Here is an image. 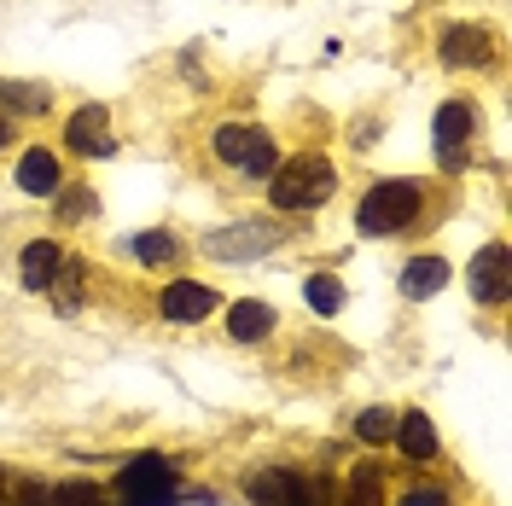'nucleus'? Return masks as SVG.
Here are the masks:
<instances>
[{
    "instance_id": "nucleus-1",
    "label": "nucleus",
    "mask_w": 512,
    "mask_h": 506,
    "mask_svg": "<svg viewBox=\"0 0 512 506\" xmlns=\"http://www.w3.org/2000/svg\"><path fill=\"white\" fill-rule=\"evenodd\" d=\"M332 192H338V169H332V158H320V152H297V158L274 163L268 204H274L280 216H297V210H320Z\"/></svg>"
},
{
    "instance_id": "nucleus-2",
    "label": "nucleus",
    "mask_w": 512,
    "mask_h": 506,
    "mask_svg": "<svg viewBox=\"0 0 512 506\" xmlns=\"http://www.w3.org/2000/svg\"><path fill=\"white\" fill-rule=\"evenodd\" d=\"M419 204H425V187H419V181H379V187H367V198H361L355 227H361L367 239H390V233L414 227Z\"/></svg>"
},
{
    "instance_id": "nucleus-3",
    "label": "nucleus",
    "mask_w": 512,
    "mask_h": 506,
    "mask_svg": "<svg viewBox=\"0 0 512 506\" xmlns=\"http://www.w3.org/2000/svg\"><path fill=\"white\" fill-rule=\"evenodd\" d=\"M210 146H216V158H222L227 169H239V175H274V163H280L268 128H256V123H222Z\"/></svg>"
},
{
    "instance_id": "nucleus-4",
    "label": "nucleus",
    "mask_w": 512,
    "mask_h": 506,
    "mask_svg": "<svg viewBox=\"0 0 512 506\" xmlns=\"http://www.w3.org/2000/svg\"><path fill=\"white\" fill-rule=\"evenodd\" d=\"M280 245H286V227L274 222H227L204 233V256H216V262H256Z\"/></svg>"
},
{
    "instance_id": "nucleus-5",
    "label": "nucleus",
    "mask_w": 512,
    "mask_h": 506,
    "mask_svg": "<svg viewBox=\"0 0 512 506\" xmlns=\"http://www.w3.org/2000/svg\"><path fill=\"white\" fill-rule=\"evenodd\" d=\"M117 495L123 501H152V495H181V489H175V472H169L163 454H134L117 472Z\"/></svg>"
},
{
    "instance_id": "nucleus-6",
    "label": "nucleus",
    "mask_w": 512,
    "mask_h": 506,
    "mask_svg": "<svg viewBox=\"0 0 512 506\" xmlns=\"http://www.w3.org/2000/svg\"><path fill=\"white\" fill-rule=\"evenodd\" d=\"M472 134H478V111H472L466 99H448V105H437V123H431V140H437V152H443V163H460V152L472 146Z\"/></svg>"
},
{
    "instance_id": "nucleus-7",
    "label": "nucleus",
    "mask_w": 512,
    "mask_h": 506,
    "mask_svg": "<svg viewBox=\"0 0 512 506\" xmlns=\"http://www.w3.org/2000/svg\"><path fill=\"white\" fill-rule=\"evenodd\" d=\"M64 146L82 152V158H105V152H117V140H111V111H105V105H82V111L64 123Z\"/></svg>"
},
{
    "instance_id": "nucleus-8",
    "label": "nucleus",
    "mask_w": 512,
    "mask_h": 506,
    "mask_svg": "<svg viewBox=\"0 0 512 506\" xmlns=\"http://www.w3.org/2000/svg\"><path fill=\"white\" fill-rule=\"evenodd\" d=\"M507 245H483L478 256H472V268H466V285H472V297L478 303H507V291H512V280H507Z\"/></svg>"
},
{
    "instance_id": "nucleus-9",
    "label": "nucleus",
    "mask_w": 512,
    "mask_h": 506,
    "mask_svg": "<svg viewBox=\"0 0 512 506\" xmlns=\"http://www.w3.org/2000/svg\"><path fill=\"white\" fill-rule=\"evenodd\" d=\"M437 59L448 70H478V64H489V30L483 24H448L443 41H437Z\"/></svg>"
},
{
    "instance_id": "nucleus-10",
    "label": "nucleus",
    "mask_w": 512,
    "mask_h": 506,
    "mask_svg": "<svg viewBox=\"0 0 512 506\" xmlns=\"http://www.w3.org/2000/svg\"><path fill=\"white\" fill-rule=\"evenodd\" d=\"M158 309H163L169 326H198V320L216 309V291H210V285H192V280H175L158 297Z\"/></svg>"
},
{
    "instance_id": "nucleus-11",
    "label": "nucleus",
    "mask_w": 512,
    "mask_h": 506,
    "mask_svg": "<svg viewBox=\"0 0 512 506\" xmlns=\"http://www.w3.org/2000/svg\"><path fill=\"white\" fill-rule=\"evenodd\" d=\"M64 187V163L47 152V146H30L24 158H18V192H30V198H59Z\"/></svg>"
},
{
    "instance_id": "nucleus-12",
    "label": "nucleus",
    "mask_w": 512,
    "mask_h": 506,
    "mask_svg": "<svg viewBox=\"0 0 512 506\" xmlns=\"http://www.w3.org/2000/svg\"><path fill=\"white\" fill-rule=\"evenodd\" d=\"M303 489H309V477L274 466V472L251 477V506H303Z\"/></svg>"
},
{
    "instance_id": "nucleus-13",
    "label": "nucleus",
    "mask_w": 512,
    "mask_h": 506,
    "mask_svg": "<svg viewBox=\"0 0 512 506\" xmlns=\"http://www.w3.org/2000/svg\"><path fill=\"white\" fill-rule=\"evenodd\" d=\"M18 268H24V285L30 291H53V280H59V268H64V251L53 239H30L24 256H18Z\"/></svg>"
},
{
    "instance_id": "nucleus-14",
    "label": "nucleus",
    "mask_w": 512,
    "mask_h": 506,
    "mask_svg": "<svg viewBox=\"0 0 512 506\" xmlns=\"http://www.w3.org/2000/svg\"><path fill=\"white\" fill-rule=\"evenodd\" d=\"M396 443L414 466H425V460H437V425L425 413H396Z\"/></svg>"
},
{
    "instance_id": "nucleus-15",
    "label": "nucleus",
    "mask_w": 512,
    "mask_h": 506,
    "mask_svg": "<svg viewBox=\"0 0 512 506\" xmlns=\"http://www.w3.org/2000/svg\"><path fill=\"white\" fill-rule=\"evenodd\" d=\"M443 285H448V262L443 256H414V262L402 268V297H414V303L437 297Z\"/></svg>"
},
{
    "instance_id": "nucleus-16",
    "label": "nucleus",
    "mask_w": 512,
    "mask_h": 506,
    "mask_svg": "<svg viewBox=\"0 0 512 506\" xmlns=\"http://www.w3.org/2000/svg\"><path fill=\"white\" fill-rule=\"evenodd\" d=\"M227 332H233L239 344H262V338L274 332V309H268V303H256V297H245V303H233V309H227Z\"/></svg>"
},
{
    "instance_id": "nucleus-17",
    "label": "nucleus",
    "mask_w": 512,
    "mask_h": 506,
    "mask_svg": "<svg viewBox=\"0 0 512 506\" xmlns=\"http://www.w3.org/2000/svg\"><path fill=\"white\" fill-rule=\"evenodd\" d=\"M47 105H53V88H41V82H0V117H6V111H18V117H47Z\"/></svg>"
},
{
    "instance_id": "nucleus-18",
    "label": "nucleus",
    "mask_w": 512,
    "mask_h": 506,
    "mask_svg": "<svg viewBox=\"0 0 512 506\" xmlns=\"http://www.w3.org/2000/svg\"><path fill=\"white\" fill-rule=\"evenodd\" d=\"M384 501V472L379 460H361L350 472V489H344V506H379Z\"/></svg>"
},
{
    "instance_id": "nucleus-19",
    "label": "nucleus",
    "mask_w": 512,
    "mask_h": 506,
    "mask_svg": "<svg viewBox=\"0 0 512 506\" xmlns=\"http://www.w3.org/2000/svg\"><path fill=\"white\" fill-rule=\"evenodd\" d=\"M355 437L367 448H384L390 437H396V408H367V413H355Z\"/></svg>"
},
{
    "instance_id": "nucleus-20",
    "label": "nucleus",
    "mask_w": 512,
    "mask_h": 506,
    "mask_svg": "<svg viewBox=\"0 0 512 506\" xmlns=\"http://www.w3.org/2000/svg\"><path fill=\"white\" fill-rule=\"evenodd\" d=\"M134 256H140V262H152V268H163V262H175V256H181V239L152 227V233H140V239H134Z\"/></svg>"
},
{
    "instance_id": "nucleus-21",
    "label": "nucleus",
    "mask_w": 512,
    "mask_h": 506,
    "mask_svg": "<svg viewBox=\"0 0 512 506\" xmlns=\"http://www.w3.org/2000/svg\"><path fill=\"white\" fill-rule=\"evenodd\" d=\"M303 297H309L315 315H338V309H344V285L332 280V274H315V280L303 285Z\"/></svg>"
},
{
    "instance_id": "nucleus-22",
    "label": "nucleus",
    "mask_w": 512,
    "mask_h": 506,
    "mask_svg": "<svg viewBox=\"0 0 512 506\" xmlns=\"http://www.w3.org/2000/svg\"><path fill=\"white\" fill-rule=\"evenodd\" d=\"M53 506H105V495L88 477H64V483H53Z\"/></svg>"
},
{
    "instance_id": "nucleus-23",
    "label": "nucleus",
    "mask_w": 512,
    "mask_h": 506,
    "mask_svg": "<svg viewBox=\"0 0 512 506\" xmlns=\"http://www.w3.org/2000/svg\"><path fill=\"white\" fill-rule=\"evenodd\" d=\"M6 506H53V489L41 483V477H18L12 483V501Z\"/></svg>"
},
{
    "instance_id": "nucleus-24",
    "label": "nucleus",
    "mask_w": 512,
    "mask_h": 506,
    "mask_svg": "<svg viewBox=\"0 0 512 506\" xmlns=\"http://www.w3.org/2000/svg\"><path fill=\"white\" fill-rule=\"evenodd\" d=\"M402 506H448V495H443V489H408Z\"/></svg>"
},
{
    "instance_id": "nucleus-25",
    "label": "nucleus",
    "mask_w": 512,
    "mask_h": 506,
    "mask_svg": "<svg viewBox=\"0 0 512 506\" xmlns=\"http://www.w3.org/2000/svg\"><path fill=\"white\" fill-rule=\"evenodd\" d=\"M64 192V187H59ZM64 216H88V210H94V198H88V192H64V204H59Z\"/></svg>"
},
{
    "instance_id": "nucleus-26",
    "label": "nucleus",
    "mask_w": 512,
    "mask_h": 506,
    "mask_svg": "<svg viewBox=\"0 0 512 506\" xmlns=\"http://www.w3.org/2000/svg\"><path fill=\"white\" fill-rule=\"evenodd\" d=\"M326 501H332V489H326L320 477H309V489H303V506H326Z\"/></svg>"
},
{
    "instance_id": "nucleus-27",
    "label": "nucleus",
    "mask_w": 512,
    "mask_h": 506,
    "mask_svg": "<svg viewBox=\"0 0 512 506\" xmlns=\"http://www.w3.org/2000/svg\"><path fill=\"white\" fill-rule=\"evenodd\" d=\"M6 140H12V117H0V146H6Z\"/></svg>"
},
{
    "instance_id": "nucleus-28",
    "label": "nucleus",
    "mask_w": 512,
    "mask_h": 506,
    "mask_svg": "<svg viewBox=\"0 0 512 506\" xmlns=\"http://www.w3.org/2000/svg\"><path fill=\"white\" fill-rule=\"evenodd\" d=\"M0 501H6V466H0Z\"/></svg>"
}]
</instances>
